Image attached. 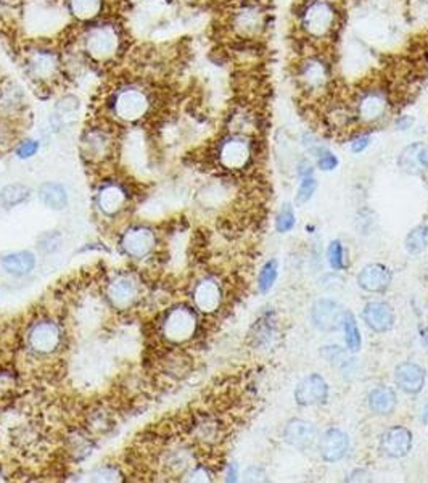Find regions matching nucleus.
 Segmentation results:
<instances>
[{
    "instance_id": "1",
    "label": "nucleus",
    "mask_w": 428,
    "mask_h": 483,
    "mask_svg": "<svg viewBox=\"0 0 428 483\" xmlns=\"http://www.w3.org/2000/svg\"><path fill=\"white\" fill-rule=\"evenodd\" d=\"M341 24L338 0H301L297 26L301 39L314 47H325L335 38Z\"/></svg>"
},
{
    "instance_id": "2",
    "label": "nucleus",
    "mask_w": 428,
    "mask_h": 483,
    "mask_svg": "<svg viewBox=\"0 0 428 483\" xmlns=\"http://www.w3.org/2000/svg\"><path fill=\"white\" fill-rule=\"evenodd\" d=\"M295 81L298 91L313 102H324L335 92L334 66L324 47H314L300 57L295 66Z\"/></svg>"
},
{
    "instance_id": "3",
    "label": "nucleus",
    "mask_w": 428,
    "mask_h": 483,
    "mask_svg": "<svg viewBox=\"0 0 428 483\" xmlns=\"http://www.w3.org/2000/svg\"><path fill=\"white\" fill-rule=\"evenodd\" d=\"M271 13L263 0H239L227 15V29L235 40L258 42L267 33Z\"/></svg>"
},
{
    "instance_id": "4",
    "label": "nucleus",
    "mask_w": 428,
    "mask_h": 483,
    "mask_svg": "<svg viewBox=\"0 0 428 483\" xmlns=\"http://www.w3.org/2000/svg\"><path fill=\"white\" fill-rule=\"evenodd\" d=\"M351 105L356 123L372 128L390 117L393 97L390 87L378 82H369L353 94Z\"/></svg>"
},
{
    "instance_id": "5",
    "label": "nucleus",
    "mask_w": 428,
    "mask_h": 483,
    "mask_svg": "<svg viewBox=\"0 0 428 483\" xmlns=\"http://www.w3.org/2000/svg\"><path fill=\"white\" fill-rule=\"evenodd\" d=\"M82 44L89 59L107 63L119 54L123 38H121L118 26L110 21H103V23H94L84 31Z\"/></svg>"
},
{
    "instance_id": "6",
    "label": "nucleus",
    "mask_w": 428,
    "mask_h": 483,
    "mask_svg": "<svg viewBox=\"0 0 428 483\" xmlns=\"http://www.w3.org/2000/svg\"><path fill=\"white\" fill-rule=\"evenodd\" d=\"M152 103V96L145 87L137 86V84H126L116 89L110 107L118 119L124 123H135L149 114Z\"/></svg>"
},
{
    "instance_id": "7",
    "label": "nucleus",
    "mask_w": 428,
    "mask_h": 483,
    "mask_svg": "<svg viewBox=\"0 0 428 483\" xmlns=\"http://www.w3.org/2000/svg\"><path fill=\"white\" fill-rule=\"evenodd\" d=\"M24 66L31 80L39 84H50L61 76L63 60L54 49L36 47L26 52Z\"/></svg>"
},
{
    "instance_id": "8",
    "label": "nucleus",
    "mask_w": 428,
    "mask_h": 483,
    "mask_svg": "<svg viewBox=\"0 0 428 483\" xmlns=\"http://www.w3.org/2000/svg\"><path fill=\"white\" fill-rule=\"evenodd\" d=\"M253 155H255V145H253L250 135L230 133L219 142L218 160L226 170H245L250 166Z\"/></svg>"
},
{
    "instance_id": "9",
    "label": "nucleus",
    "mask_w": 428,
    "mask_h": 483,
    "mask_svg": "<svg viewBox=\"0 0 428 483\" xmlns=\"http://www.w3.org/2000/svg\"><path fill=\"white\" fill-rule=\"evenodd\" d=\"M195 330H197V316L189 308L172 309L163 322V334L174 343L186 342L195 334Z\"/></svg>"
},
{
    "instance_id": "10",
    "label": "nucleus",
    "mask_w": 428,
    "mask_h": 483,
    "mask_svg": "<svg viewBox=\"0 0 428 483\" xmlns=\"http://www.w3.org/2000/svg\"><path fill=\"white\" fill-rule=\"evenodd\" d=\"M346 309L335 300L322 298L313 304L311 309V319L317 329L322 332H334L343 327V318Z\"/></svg>"
},
{
    "instance_id": "11",
    "label": "nucleus",
    "mask_w": 428,
    "mask_h": 483,
    "mask_svg": "<svg viewBox=\"0 0 428 483\" xmlns=\"http://www.w3.org/2000/svg\"><path fill=\"white\" fill-rule=\"evenodd\" d=\"M380 453L390 459H399L409 454L412 448V433L403 425L391 427L380 438Z\"/></svg>"
},
{
    "instance_id": "12",
    "label": "nucleus",
    "mask_w": 428,
    "mask_h": 483,
    "mask_svg": "<svg viewBox=\"0 0 428 483\" xmlns=\"http://www.w3.org/2000/svg\"><path fill=\"white\" fill-rule=\"evenodd\" d=\"M112 149H113V139H112V134H110L107 129L95 126V128L87 129L86 133H84L82 151H84V156H87L89 160H94V161L105 160L110 154H112Z\"/></svg>"
},
{
    "instance_id": "13",
    "label": "nucleus",
    "mask_w": 428,
    "mask_h": 483,
    "mask_svg": "<svg viewBox=\"0 0 428 483\" xmlns=\"http://www.w3.org/2000/svg\"><path fill=\"white\" fill-rule=\"evenodd\" d=\"M329 396V385L324 377L319 374H311L298 383L295 390V400L301 406H316V404L325 403Z\"/></svg>"
},
{
    "instance_id": "14",
    "label": "nucleus",
    "mask_w": 428,
    "mask_h": 483,
    "mask_svg": "<svg viewBox=\"0 0 428 483\" xmlns=\"http://www.w3.org/2000/svg\"><path fill=\"white\" fill-rule=\"evenodd\" d=\"M350 451V438L340 429H329L319 440V453L327 463H338Z\"/></svg>"
},
{
    "instance_id": "15",
    "label": "nucleus",
    "mask_w": 428,
    "mask_h": 483,
    "mask_svg": "<svg viewBox=\"0 0 428 483\" xmlns=\"http://www.w3.org/2000/svg\"><path fill=\"white\" fill-rule=\"evenodd\" d=\"M28 340L31 348L38 351V353H52L61 342V332L55 322L44 321L36 324L31 329Z\"/></svg>"
},
{
    "instance_id": "16",
    "label": "nucleus",
    "mask_w": 428,
    "mask_h": 483,
    "mask_svg": "<svg viewBox=\"0 0 428 483\" xmlns=\"http://www.w3.org/2000/svg\"><path fill=\"white\" fill-rule=\"evenodd\" d=\"M317 438V429L313 422L304 419H292L285 425L283 440L297 449H308Z\"/></svg>"
},
{
    "instance_id": "17",
    "label": "nucleus",
    "mask_w": 428,
    "mask_h": 483,
    "mask_svg": "<svg viewBox=\"0 0 428 483\" xmlns=\"http://www.w3.org/2000/svg\"><path fill=\"white\" fill-rule=\"evenodd\" d=\"M398 166L406 174L422 176L428 171V145L415 142L406 147L398 158Z\"/></svg>"
},
{
    "instance_id": "18",
    "label": "nucleus",
    "mask_w": 428,
    "mask_h": 483,
    "mask_svg": "<svg viewBox=\"0 0 428 483\" xmlns=\"http://www.w3.org/2000/svg\"><path fill=\"white\" fill-rule=\"evenodd\" d=\"M121 245L132 258H144L155 246V235L150 229L134 228L123 235Z\"/></svg>"
},
{
    "instance_id": "19",
    "label": "nucleus",
    "mask_w": 428,
    "mask_h": 483,
    "mask_svg": "<svg viewBox=\"0 0 428 483\" xmlns=\"http://www.w3.org/2000/svg\"><path fill=\"white\" fill-rule=\"evenodd\" d=\"M357 283L362 290L378 293L387 290L391 283V271L380 262L364 266L357 276Z\"/></svg>"
},
{
    "instance_id": "20",
    "label": "nucleus",
    "mask_w": 428,
    "mask_h": 483,
    "mask_svg": "<svg viewBox=\"0 0 428 483\" xmlns=\"http://www.w3.org/2000/svg\"><path fill=\"white\" fill-rule=\"evenodd\" d=\"M394 380L403 392L409 393V395H417L424 390L425 371L415 362H403L396 367Z\"/></svg>"
},
{
    "instance_id": "21",
    "label": "nucleus",
    "mask_w": 428,
    "mask_h": 483,
    "mask_svg": "<svg viewBox=\"0 0 428 483\" xmlns=\"http://www.w3.org/2000/svg\"><path fill=\"white\" fill-rule=\"evenodd\" d=\"M362 319L367 324V327L372 329L374 332L383 334L393 327L394 314L390 304L383 302H371L364 306Z\"/></svg>"
},
{
    "instance_id": "22",
    "label": "nucleus",
    "mask_w": 428,
    "mask_h": 483,
    "mask_svg": "<svg viewBox=\"0 0 428 483\" xmlns=\"http://www.w3.org/2000/svg\"><path fill=\"white\" fill-rule=\"evenodd\" d=\"M193 300L200 311L213 313L221 304V288L213 281H203L195 288Z\"/></svg>"
},
{
    "instance_id": "23",
    "label": "nucleus",
    "mask_w": 428,
    "mask_h": 483,
    "mask_svg": "<svg viewBox=\"0 0 428 483\" xmlns=\"http://www.w3.org/2000/svg\"><path fill=\"white\" fill-rule=\"evenodd\" d=\"M108 298L115 308L126 309L137 298V285L128 277H119L110 285Z\"/></svg>"
},
{
    "instance_id": "24",
    "label": "nucleus",
    "mask_w": 428,
    "mask_h": 483,
    "mask_svg": "<svg viewBox=\"0 0 428 483\" xmlns=\"http://www.w3.org/2000/svg\"><path fill=\"white\" fill-rule=\"evenodd\" d=\"M260 117L250 105H242L237 107L229 117V126L232 134H251L253 129L258 128Z\"/></svg>"
},
{
    "instance_id": "25",
    "label": "nucleus",
    "mask_w": 428,
    "mask_h": 483,
    "mask_svg": "<svg viewBox=\"0 0 428 483\" xmlns=\"http://www.w3.org/2000/svg\"><path fill=\"white\" fill-rule=\"evenodd\" d=\"M126 200H128V197H126L124 188L116 186V184H108L98 193V207L108 216H113V214L121 211L126 205Z\"/></svg>"
},
{
    "instance_id": "26",
    "label": "nucleus",
    "mask_w": 428,
    "mask_h": 483,
    "mask_svg": "<svg viewBox=\"0 0 428 483\" xmlns=\"http://www.w3.org/2000/svg\"><path fill=\"white\" fill-rule=\"evenodd\" d=\"M367 401L372 413L378 414V416H388V414L394 411L398 398H396V393L393 388L377 387L371 392Z\"/></svg>"
},
{
    "instance_id": "27",
    "label": "nucleus",
    "mask_w": 428,
    "mask_h": 483,
    "mask_svg": "<svg viewBox=\"0 0 428 483\" xmlns=\"http://www.w3.org/2000/svg\"><path fill=\"white\" fill-rule=\"evenodd\" d=\"M36 258L29 251H18V253L8 255L2 260V267L5 272L12 276H24L33 271Z\"/></svg>"
},
{
    "instance_id": "28",
    "label": "nucleus",
    "mask_w": 428,
    "mask_h": 483,
    "mask_svg": "<svg viewBox=\"0 0 428 483\" xmlns=\"http://www.w3.org/2000/svg\"><path fill=\"white\" fill-rule=\"evenodd\" d=\"M70 13L79 21H94L103 10V0H66Z\"/></svg>"
},
{
    "instance_id": "29",
    "label": "nucleus",
    "mask_w": 428,
    "mask_h": 483,
    "mask_svg": "<svg viewBox=\"0 0 428 483\" xmlns=\"http://www.w3.org/2000/svg\"><path fill=\"white\" fill-rule=\"evenodd\" d=\"M40 200L52 209H63L68 203L66 191L58 184H44L40 187Z\"/></svg>"
},
{
    "instance_id": "30",
    "label": "nucleus",
    "mask_w": 428,
    "mask_h": 483,
    "mask_svg": "<svg viewBox=\"0 0 428 483\" xmlns=\"http://www.w3.org/2000/svg\"><path fill=\"white\" fill-rule=\"evenodd\" d=\"M343 330H345V342H346L348 351H350V353H357V351L361 350L362 339H361V332H359L356 319H354L353 313L350 311H345V318H343Z\"/></svg>"
},
{
    "instance_id": "31",
    "label": "nucleus",
    "mask_w": 428,
    "mask_h": 483,
    "mask_svg": "<svg viewBox=\"0 0 428 483\" xmlns=\"http://www.w3.org/2000/svg\"><path fill=\"white\" fill-rule=\"evenodd\" d=\"M404 246L411 255H419L422 251H425L428 246V225L422 224L412 229L408 237H406Z\"/></svg>"
},
{
    "instance_id": "32",
    "label": "nucleus",
    "mask_w": 428,
    "mask_h": 483,
    "mask_svg": "<svg viewBox=\"0 0 428 483\" xmlns=\"http://www.w3.org/2000/svg\"><path fill=\"white\" fill-rule=\"evenodd\" d=\"M28 195V187L21 186V184H12V186H7L0 192V202H2L5 207H15V205L24 202Z\"/></svg>"
},
{
    "instance_id": "33",
    "label": "nucleus",
    "mask_w": 428,
    "mask_h": 483,
    "mask_svg": "<svg viewBox=\"0 0 428 483\" xmlns=\"http://www.w3.org/2000/svg\"><path fill=\"white\" fill-rule=\"evenodd\" d=\"M277 269H279V262L276 260L267 261L266 265L263 266L261 274H260V290L263 293L269 292L274 285V282L277 279Z\"/></svg>"
},
{
    "instance_id": "34",
    "label": "nucleus",
    "mask_w": 428,
    "mask_h": 483,
    "mask_svg": "<svg viewBox=\"0 0 428 483\" xmlns=\"http://www.w3.org/2000/svg\"><path fill=\"white\" fill-rule=\"evenodd\" d=\"M301 184L297 193V205H304L306 202H309L313 198L316 188H317V181L314 179V176H306L301 177Z\"/></svg>"
},
{
    "instance_id": "35",
    "label": "nucleus",
    "mask_w": 428,
    "mask_h": 483,
    "mask_svg": "<svg viewBox=\"0 0 428 483\" xmlns=\"http://www.w3.org/2000/svg\"><path fill=\"white\" fill-rule=\"evenodd\" d=\"M327 255H329V262L334 269H345V251H343V245L340 240L332 242L329 245V250H327Z\"/></svg>"
},
{
    "instance_id": "36",
    "label": "nucleus",
    "mask_w": 428,
    "mask_h": 483,
    "mask_svg": "<svg viewBox=\"0 0 428 483\" xmlns=\"http://www.w3.org/2000/svg\"><path fill=\"white\" fill-rule=\"evenodd\" d=\"M295 225V213L293 208L290 205H285V207L280 209L276 219V229L279 232H288L292 230Z\"/></svg>"
},
{
    "instance_id": "37",
    "label": "nucleus",
    "mask_w": 428,
    "mask_h": 483,
    "mask_svg": "<svg viewBox=\"0 0 428 483\" xmlns=\"http://www.w3.org/2000/svg\"><path fill=\"white\" fill-rule=\"evenodd\" d=\"M317 166H319V170L322 171H334L338 166V158L327 149L322 151L320 155H317Z\"/></svg>"
},
{
    "instance_id": "38",
    "label": "nucleus",
    "mask_w": 428,
    "mask_h": 483,
    "mask_svg": "<svg viewBox=\"0 0 428 483\" xmlns=\"http://www.w3.org/2000/svg\"><path fill=\"white\" fill-rule=\"evenodd\" d=\"M350 145H351L353 154H362V151L371 145V134L362 133V134L354 135L350 142Z\"/></svg>"
},
{
    "instance_id": "39",
    "label": "nucleus",
    "mask_w": 428,
    "mask_h": 483,
    "mask_svg": "<svg viewBox=\"0 0 428 483\" xmlns=\"http://www.w3.org/2000/svg\"><path fill=\"white\" fill-rule=\"evenodd\" d=\"M91 480H94V482H118L121 479H119V474L115 469L103 467V469L94 472V474L91 475Z\"/></svg>"
},
{
    "instance_id": "40",
    "label": "nucleus",
    "mask_w": 428,
    "mask_h": 483,
    "mask_svg": "<svg viewBox=\"0 0 428 483\" xmlns=\"http://www.w3.org/2000/svg\"><path fill=\"white\" fill-rule=\"evenodd\" d=\"M39 150V142H36V140H24L23 144H21L18 147V150H17V155L20 156V158H31V156L36 155V151Z\"/></svg>"
},
{
    "instance_id": "41",
    "label": "nucleus",
    "mask_w": 428,
    "mask_h": 483,
    "mask_svg": "<svg viewBox=\"0 0 428 483\" xmlns=\"http://www.w3.org/2000/svg\"><path fill=\"white\" fill-rule=\"evenodd\" d=\"M414 124V118L409 117V114H403V117H398V119L394 121L396 129L399 131H408Z\"/></svg>"
},
{
    "instance_id": "42",
    "label": "nucleus",
    "mask_w": 428,
    "mask_h": 483,
    "mask_svg": "<svg viewBox=\"0 0 428 483\" xmlns=\"http://www.w3.org/2000/svg\"><path fill=\"white\" fill-rule=\"evenodd\" d=\"M192 482H208L209 474L205 469H195L193 472H190V479Z\"/></svg>"
},
{
    "instance_id": "43",
    "label": "nucleus",
    "mask_w": 428,
    "mask_h": 483,
    "mask_svg": "<svg viewBox=\"0 0 428 483\" xmlns=\"http://www.w3.org/2000/svg\"><path fill=\"white\" fill-rule=\"evenodd\" d=\"M298 174L301 177L313 176V165H311L309 161H301L300 166H298Z\"/></svg>"
},
{
    "instance_id": "44",
    "label": "nucleus",
    "mask_w": 428,
    "mask_h": 483,
    "mask_svg": "<svg viewBox=\"0 0 428 483\" xmlns=\"http://www.w3.org/2000/svg\"><path fill=\"white\" fill-rule=\"evenodd\" d=\"M428 421V406H427V409H425V417H424V422H427Z\"/></svg>"
},
{
    "instance_id": "45",
    "label": "nucleus",
    "mask_w": 428,
    "mask_h": 483,
    "mask_svg": "<svg viewBox=\"0 0 428 483\" xmlns=\"http://www.w3.org/2000/svg\"><path fill=\"white\" fill-rule=\"evenodd\" d=\"M0 480H2V479H0Z\"/></svg>"
}]
</instances>
